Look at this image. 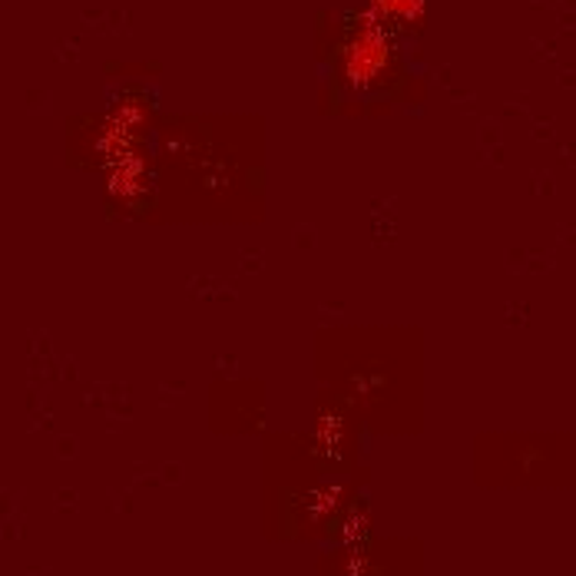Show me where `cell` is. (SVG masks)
I'll return each mask as SVG.
<instances>
[]
</instances>
